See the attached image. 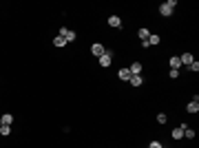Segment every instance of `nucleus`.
I'll list each match as a JSON object with an SVG mask.
<instances>
[{
  "instance_id": "obj_1",
  "label": "nucleus",
  "mask_w": 199,
  "mask_h": 148,
  "mask_svg": "<svg viewBox=\"0 0 199 148\" xmlns=\"http://www.w3.org/2000/svg\"><path fill=\"white\" fill-rule=\"evenodd\" d=\"M175 7H177V0H168V2H164V5L159 7V13L168 18V16L172 13V9H175Z\"/></svg>"
},
{
  "instance_id": "obj_2",
  "label": "nucleus",
  "mask_w": 199,
  "mask_h": 148,
  "mask_svg": "<svg viewBox=\"0 0 199 148\" xmlns=\"http://www.w3.org/2000/svg\"><path fill=\"white\" fill-rule=\"evenodd\" d=\"M91 53H93L95 58H102V55L106 53V49H104V44H100V42H95V44L91 46Z\"/></svg>"
},
{
  "instance_id": "obj_3",
  "label": "nucleus",
  "mask_w": 199,
  "mask_h": 148,
  "mask_svg": "<svg viewBox=\"0 0 199 148\" xmlns=\"http://www.w3.org/2000/svg\"><path fill=\"white\" fill-rule=\"evenodd\" d=\"M60 36L64 38V42H73L75 40V31H71V29H60Z\"/></svg>"
},
{
  "instance_id": "obj_4",
  "label": "nucleus",
  "mask_w": 199,
  "mask_h": 148,
  "mask_svg": "<svg viewBox=\"0 0 199 148\" xmlns=\"http://www.w3.org/2000/svg\"><path fill=\"white\" fill-rule=\"evenodd\" d=\"M117 78L126 82V80H131L133 75H131V71H129V69H119V71H117Z\"/></svg>"
},
{
  "instance_id": "obj_5",
  "label": "nucleus",
  "mask_w": 199,
  "mask_h": 148,
  "mask_svg": "<svg viewBox=\"0 0 199 148\" xmlns=\"http://www.w3.org/2000/svg\"><path fill=\"white\" fill-rule=\"evenodd\" d=\"M129 71H131V75H142V64L139 62H133L129 66Z\"/></svg>"
},
{
  "instance_id": "obj_6",
  "label": "nucleus",
  "mask_w": 199,
  "mask_h": 148,
  "mask_svg": "<svg viewBox=\"0 0 199 148\" xmlns=\"http://www.w3.org/2000/svg\"><path fill=\"white\" fill-rule=\"evenodd\" d=\"M111 62H113V60H111V51H106L102 58H100V64H102L104 69H106V66H111Z\"/></svg>"
},
{
  "instance_id": "obj_7",
  "label": "nucleus",
  "mask_w": 199,
  "mask_h": 148,
  "mask_svg": "<svg viewBox=\"0 0 199 148\" xmlns=\"http://www.w3.org/2000/svg\"><path fill=\"white\" fill-rule=\"evenodd\" d=\"M179 62H182V66H184V64L188 66V64H192V62H195V58H192V53H184V55L179 58Z\"/></svg>"
},
{
  "instance_id": "obj_8",
  "label": "nucleus",
  "mask_w": 199,
  "mask_h": 148,
  "mask_svg": "<svg viewBox=\"0 0 199 148\" xmlns=\"http://www.w3.org/2000/svg\"><path fill=\"white\" fill-rule=\"evenodd\" d=\"M109 24H111L113 29H119V27H122V20H119V16H111V18H109Z\"/></svg>"
},
{
  "instance_id": "obj_9",
  "label": "nucleus",
  "mask_w": 199,
  "mask_h": 148,
  "mask_svg": "<svg viewBox=\"0 0 199 148\" xmlns=\"http://www.w3.org/2000/svg\"><path fill=\"white\" fill-rule=\"evenodd\" d=\"M168 64H170V69H175V71H179V66H182V62H179L177 55H172V58L168 60Z\"/></svg>"
},
{
  "instance_id": "obj_10",
  "label": "nucleus",
  "mask_w": 199,
  "mask_h": 148,
  "mask_svg": "<svg viewBox=\"0 0 199 148\" xmlns=\"http://www.w3.org/2000/svg\"><path fill=\"white\" fill-rule=\"evenodd\" d=\"M186 111H188V113H192V115H195V113H199V102H190V104L186 106Z\"/></svg>"
},
{
  "instance_id": "obj_11",
  "label": "nucleus",
  "mask_w": 199,
  "mask_h": 148,
  "mask_svg": "<svg viewBox=\"0 0 199 148\" xmlns=\"http://www.w3.org/2000/svg\"><path fill=\"white\" fill-rule=\"evenodd\" d=\"M129 82H131L133 86H142V82H144V78H142V75H133V78H131Z\"/></svg>"
},
{
  "instance_id": "obj_12",
  "label": "nucleus",
  "mask_w": 199,
  "mask_h": 148,
  "mask_svg": "<svg viewBox=\"0 0 199 148\" xmlns=\"http://www.w3.org/2000/svg\"><path fill=\"white\" fill-rule=\"evenodd\" d=\"M137 36H139V40H148V36H151V31H148V29H144V27H142V29L137 31Z\"/></svg>"
},
{
  "instance_id": "obj_13",
  "label": "nucleus",
  "mask_w": 199,
  "mask_h": 148,
  "mask_svg": "<svg viewBox=\"0 0 199 148\" xmlns=\"http://www.w3.org/2000/svg\"><path fill=\"white\" fill-rule=\"evenodd\" d=\"M11 122H13V117H11L9 113H5V115H2V119H0V124H5V126H9Z\"/></svg>"
},
{
  "instance_id": "obj_14",
  "label": "nucleus",
  "mask_w": 199,
  "mask_h": 148,
  "mask_svg": "<svg viewBox=\"0 0 199 148\" xmlns=\"http://www.w3.org/2000/svg\"><path fill=\"white\" fill-rule=\"evenodd\" d=\"M53 44H56L58 49H62V46H64L66 42H64V38H62V36H56V38H53Z\"/></svg>"
},
{
  "instance_id": "obj_15",
  "label": "nucleus",
  "mask_w": 199,
  "mask_h": 148,
  "mask_svg": "<svg viewBox=\"0 0 199 148\" xmlns=\"http://www.w3.org/2000/svg\"><path fill=\"white\" fill-rule=\"evenodd\" d=\"M184 137V128H175L172 131V139H182Z\"/></svg>"
},
{
  "instance_id": "obj_16",
  "label": "nucleus",
  "mask_w": 199,
  "mask_h": 148,
  "mask_svg": "<svg viewBox=\"0 0 199 148\" xmlns=\"http://www.w3.org/2000/svg\"><path fill=\"white\" fill-rule=\"evenodd\" d=\"M146 42H148V44H159V36H153V33H151Z\"/></svg>"
},
{
  "instance_id": "obj_17",
  "label": "nucleus",
  "mask_w": 199,
  "mask_h": 148,
  "mask_svg": "<svg viewBox=\"0 0 199 148\" xmlns=\"http://www.w3.org/2000/svg\"><path fill=\"white\" fill-rule=\"evenodd\" d=\"M9 133H11V126H5V124L0 126V135H5V137H7Z\"/></svg>"
},
{
  "instance_id": "obj_18",
  "label": "nucleus",
  "mask_w": 199,
  "mask_h": 148,
  "mask_svg": "<svg viewBox=\"0 0 199 148\" xmlns=\"http://www.w3.org/2000/svg\"><path fill=\"white\" fill-rule=\"evenodd\" d=\"M184 137H188V139H195V131L186 128V131H184Z\"/></svg>"
},
{
  "instance_id": "obj_19",
  "label": "nucleus",
  "mask_w": 199,
  "mask_h": 148,
  "mask_svg": "<svg viewBox=\"0 0 199 148\" xmlns=\"http://www.w3.org/2000/svg\"><path fill=\"white\" fill-rule=\"evenodd\" d=\"M188 69H190L192 73H197V71H199V62H192V64H188Z\"/></svg>"
},
{
  "instance_id": "obj_20",
  "label": "nucleus",
  "mask_w": 199,
  "mask_h": 148,
  "mask_svg": "<svg viewBox=\"0 0 199 148\" xmlns=\"http://www.w3.org/2000/svg\"><path fill=\"white\" fill-rule=\"evenodd\" d=\"M166 119H168V117H166L164 113H159V115H157V122H159V124H166Z\"/></svg>"
},
{
  "instance_id": "obj_21",
  "label": "nucleus",
  "mask_w": 199,
  "mask_h": 148,
  "mask_svg": "<svg viewBox=\"0 0 199 148\" xmlns=\"http://www.w3.org/2000/svg\"><path fill=\"white\" fill-rule=\"evenodd\" d=\"M170 78H172V80H177V78H179V71H175V69H170Z\"/></svg>"
},
{
  "instance_id": "obj_22",
  "label": "nucleus",
  "mask_w": 199,
  "mask_h": 148,
  "mask_svg": "<svg viewBox=\"0 0 199 148\" xmlns=\"http://www.w3.org/2000/svg\"><path fill=\"white\" fill-rule=\"evenodd\" d=\"M148 148H164L159 141H151V144H148Z\"/></svg>"
},
{
  "instance_id": "obj_23",
  "label": "nucleus",
  "mask_w": 199,
  "mask_h": 148,
  "mask_svg": "<svg viewBox=\"0 0 199 148\" xmlns=\"http://www.w3.org/2000/svg\"><path fill=\"white\" fill-rule=\"evenodd\" d=\"M0 126H2V124H0Z\"/></svg>"
}]
</instances>
